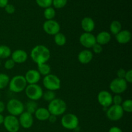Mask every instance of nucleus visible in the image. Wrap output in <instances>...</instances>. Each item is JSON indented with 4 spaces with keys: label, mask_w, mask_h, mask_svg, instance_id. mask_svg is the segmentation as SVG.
Returning a JSON list of instances; mask_svg holds the SVG:
<instances>
[{
    "label": "nucleus",
    "mask_w": 132,
    "mask_h": 132,
    "mask_svg": "<svg viewBox=\"0 0 132 132\" xmlns=\"http://www.w3.org/2000/svg\"><path fill=\"white\" fill-rule=\"evenodd\" d=\"M50 51L48 48L43 45H36L30 52L32 60L37 64L47 63L50 58Z\"/></svg>",
    "instance_id": "f257e3e1"
},
{
    "label": "nucleus",
    "mask_w": 132,
    "mask_h": 132,
    "mask_svg": "<svg viewBox=\"0 0 132 132\" xmlns=\"http://www.w3.org/2000/svg\"><path fill=\"white\" fill-rule=\"evenodd\" d=\"M48 110L51 115L57 116L64 115L67 109V105L64 100L59 98H55L48 105Z\"/></svg>",
    "instance_id": "f03ea898"
},
{
    "label": "nucleus",
    "mask_w": 132,
    "mask_h": 132,
    "mask_svg": "<svg viewBox=\"0 0 132 132\" xmlns=\"http://www.w3.org/2000/svg\"><path fill=\"white\" fill-rule=\"evenodd\" d=\"M27 85L28 84L26 81L24 76L17 75L10 79L9 88L10 91L12 92L21 93L25 90Z\"/></svg>",
    "instance_id": "7ed1b4c3"
},
{
    "label": "nucleus",
    "mask_w": 132,
    "mask_h": 132,
    "mask_svg": "<svg viewBox=\"0 0 132 132\" xmlns=\"http://www.w3.org/2000/svg\"><path fill=\"white\" fill-rule=\"evenodd\" d=\"M43 85L47 90L57 91L61 88V82L59 77L54 74H50L45 76L43 80Z\"/></svg>",
    "instance_id": "20e7f679"
},
{
    "label": "nucleus",
    "mask_w": 132,
    "mask_h": 132,
    "mask_svg": "<svg viewBox=\"0 0 132 132\" xmlns=\"http://www.w3.org/2000/svg\"><path fill=\"white\" fill-rule=\"evenodd\" d=\"M6 109L9 114L17 117L20 116L24 112V106L19 99H11L6 103Z\"/></svg>",
    "instance_id": "39448f33"
},
{
    "label": "nucleus",
    "mask_w": 132,
    "mask_h": 132,
    "mask_svg": "<svg viewBox=\"0 0 132 132\" xmlns=\"http://www.w3.org/2000/svg\"><path fill=\"white\" fill-rule=\"evenodd\" d=\"M24 92L27 97L30 100L34 101H37L41 99L43 94V90L38 84L27 85Z\"/></svg>",
    "instance_id": "423d86ee"
},
{
    "label": "nucleus",
    "mask_w": 132,
    "mask_h": 132,
    "mask_svg": "<svg viewBox=\"0 0 132 132\" xmlns=\"http://www.w3.org/2000/svg\"><path fill=\"white\" fill-rule=\"evenodd\" d=\"M61 122L63 128L67 130H73L78 128L79 121L76 115L68 113L63 115L61 120Z\"/></svg>",
    "instance_id": "0eeeda50"
},
{
    "label": "nucleus",
    "mask_w": 132,
    "mask_h": 132,
    "mask_svg": "<svg viewBox=\"0 0 132 132\" xmlns=\"http://www.w3.org/2000/svg\"><path fill=\"white\" fill-rule=\"evenodd\" d=\"M109 88L113 93L121 95L127 90L128 83L124 79L116 77L111 81Z\"/></svg>",
    "instance_id": "6e6552de"
},
{
    "label": "nucleus",
    "mask_w": 132,
    "mask_h": 132,
    "mask_svg": "<svg viewBox=\"0 0 132 132\" xmlns=\"http://www.w3.org/2000/svg\"><path fill=\"white\" fill-rule=\"evenodd\" d=\"M124 111L121 105L112 104L108 107L106 110V117L112 121H117L122 118L124 116Z\"/></svg>",
    "instance_id": "1a4fd4ad"
},
{
    "label": "nucleus",
    "mask_w": 132,
    "mask_h": 132,
    "mask_svg": "<svg viewBox=\"0 0 132 132\" xmlns=\"http://www.w3.org/2000/svg\"><path fill=\"white\" fill-rule=\"evenodd\" d=\"M3 125L5 129L9 132H18L20 128L18 117L11 115L5 117Z\"/></svg>",
    "instance_id": "9d476101"
},
{
    "label": "nucleus",
    "mask_w": 132,
    "mask_h": 132,
    "mask_svg": "<svg viewBox=\"0 0 132 132\" xmlns=\"http://www.w3.org/2000/svg\"><path fill=\"white\" fill-rule=\"evenodd\" d=\"M44 32L50 36H55L56 34L60 32L61 27L59 23L55 20H46L43 24Z\"/></svg>",
    "instance_id": "9b49d317"
},
{
    "label": "nucleus",
    "mask_w": 132,
    "mask_h": 132,
    "mask_svg": "<svg viewBox=\"0 0 132 132\" xmlns=\"http://www.w3.org/2000/svg\"><path fill=\"white\" fill-rule=\"evenodd\" d=\"M112 97L113 96L110 92L106 90H102L97 95V101L103 108H108L112 105Z\"/></svg>",
    "instance_id": "f8f14e48"
},
{
    "label": "nucleus",
    "mask_w": 132,
    "mask_h": 132,
    "mask_svg": "<svg viewBox=\"0 0 132 132\" xmlns=\"http://www.w3.org/2000/svg\"><path fill=\"white\" fill-rule=\"evenodd\" d=\"M79 43L86 48H92V47L96 43L95 36L90 32H84L80 36Z\"/></svg>",
    "instance_id": "ddd939ff"
},
{
    "label": "nucleus",
    "mask_w": 132,
    "mask_h": 132,
    "mask_svg": "<svg viewBox=\"0 0 132 132\" xmlns=\"http://www.w3.org/2000/svg\"><path fill=\"white\" fill-rule=\"evenodd\" d=\"M18 120H19L20 126L25 129H28L31 128L34 124L33 115L26 112V111H24L19 116Z\"/></svg>",
    "instance_id": "4468645a"
},
{
    "label": "nucleus",
    "mask_w": 132,
    "mask_h": 132,
    "mask_svg": "<svg viewBox=\"0 0 132 132\" xmlns=\"http://www.w3.org/2000/svg\"><path fill=\"white\" fill-rule=\"evenodd\" d=\"M10 57L15 63L22 64L27 61L28 55L25 50H22V49H18L12 52Z\"/></svg>",
    "instance_id": "2eb2a0df"
},
{
    "label": "nucleus",
    "mask_w": 132,
    "mask_h": 132,
    "mask_svg": "<svg viewBox=\"0 0 132 132\" xmlns=\"http://www.w3.org/2000/svg\"><path fill=\"white\" fill-rule=\"evenodd\" d=\"M41 76L37 70L30 69L26 72L24 77L28 85H33L38 83L41 79Z\"/></svg>",
    "instance_id": "dca6fc26"
},
{
    "label": "nucleus",
    "mask_w": 132,
    "mask_h": 132,
    "mask_svg": "<svg viewBox=\"0 0 132 132\" xmlns=\"http://www.w3.org/2000/svg\"><path fill=\"white\" fill-rule=\"evenodd\" d=\"M94 57V54L91 50L88 49H85L79 53L77 55V59L79 62L82 64H86L90 63L92 61Z\"/></svg>",
    "instance_id": "f3484780"
},
{
    "label": "nucleus",
    "mask_w": 132,
    "mask_h": 132,
    "mask_svg": "<svg viewBox=\"0 0 132 132\" xmlns=\"http://www.w3.org/2000/svg\"><path fill=\"white\" fill-rule=\"evenodd\" d=\"M116 39L117 43L122 45L128 43L131 39V33L128 30H122L116 35Z\"/></svg>",
    "instance_id": "a211bd4d"
},
{
    "label": "nucleus",
    "mask_w": 132,
    "mask_h": 132,
    "mask_svg": "<svg viewBox=\"0 0 132 132\" xmlns=\"http://www.w3.org/2000/svg\"><path fill=\"white\" fill-rule=\"evenodd\" d=\"M81 26L84 32L92 33L95 29V24L92 18L90 17H85L81 20Z\"/></svg>",
    "instance_id": "6ab92c4d"
},
{
    "label": "nucleus",
    "mask_w": 132,
    "mask_h": 132,
    "mask_svg": "<svg viewBox=\"0 0 132 132\" xmlns=\"http://www.w3.org/2000/svg\"><path fill=\"white\" fill-rule=\"evenodd\" d=\"M111 38H112L111 34L106 31H101L95 36L96 43L101 46L106 45L108 43H110V41H111Z\"/></svg>",
    "instance_id": "aec40b11"
},
{
    "label": "nucleus",
    "mask_w": 132,
    "mask_h": 132,
    "mask_svg": "<svg viewBox=\"0 0 132 132\" xmlns=\"http://www.w3.org/2000/svg\"><path fill=\"white\" fill-rule=\"evenodd\" d=\"M35 117L37 120L41 121H47L49 117L50 116V113L49 112L47 108H43V107H40L37 109L34 113Z\"/></svg>",
    "instance_id": "412c9836"
},
{
    "label": "nucleus",
    "mask_w": 132,
    "mask_h": 132,
    "mask_svg": "<svg viewBox=\"0 0 132 132\" xmlns=\"http://www.w3.org/2000/svg\"><path fill=\"white\" fill-rule=\"evenodd\" d=\"M37 71L41 76H43L44 77L47 75L50 74L51 72V67L47 63H41L37 64Z\"/></svg>",
    "instance_id": "4be33fe9"
},
{
    "label": "nucleus",
    "mask_w": 132,
    "mask_h": 132,
    "mask_svg": "<svg viewBox=\"0 0 132 132\" xmlns=\"http://www.w3.org/2000/svg\"><path fill=\"white\" fill-rule=\"evenodd\" d=\"M121 30H122V24L121 22L117 20H114L110 23V34L116 36Z\"/></svg>",
    "instance_id": "5701e85b"
},
{
    "label": "nucleus",
    "mask_w": 132,
    "mask_h": 132,
    "mask_svg": "<svg viewBox=\"0 0 132 132\" xmlns=\"http://www.w3.org/2000/svg\"><path fill=\"white\" fill-rule=\"evenodd\" d=\"M12 50L6 45H0V59H8L9 57L11 56Z\"/></svg>",
    "instance_id": "b1692460"
},
{
    "label": "nucleus",
    "mask_w": 132,
    "mask_h": 132,
    "mask_svg": "<svg viewBox=\"0 0 132 132\" xmlns=\"http://www.w3.org/2000/svg\"><path fill=\"white\" fill-rule=\"evenodd\" d=\"M54 42H55V45H57V46H64L67 43V37H66L65 35L61 32L56 34L54 36Z\"/></svg>",
    "instance_id": "393cba45"
},
{
    "label": "nucleus",
    "mask_w": 132,
    "mask_h": 132,
    "mask_svg": "<svg viewBox=\"0 0 132 132\" xmlns=\"http://www.w3.org/2000/svg\"><path fill=\"white\" fill-rule=\"evenodd\" d=\"M25 108L26 110H27L26 112L34 115L35 113V112H36V111L37 110V108H38V105H37V103L36 101L30 100L26 104Z\"/></svg>",
    "instance_id": "a878e982"
},
{
    "label": "nucleus",
    "mask_w": 132,
    "mask_h": 132,
    "mask_svg": "<svg viewBox=\"0 0 132 132\" xmlns=\"http://www.w3.org/2000/svg\"><path fill=\"white\" fill-rule=\"evenodd\" d=\"M10 77L6 73H0V90L5 88L9 86Z\"/></svg>",
    "instance_id": "bb28decb"
},
{
    "label": "nucleus",
    "mask_w": 132,
    "mask_h": 132,
    "mask_svg": "<svg viewBox=\"0 0 132 132\" xmlns=\"http://www.w3.org/2000/svg\"><path fill=\"white\" fill-rule=\"evenodd\" d=\"M44 17L46 20H52L54 19L55 16V10L53 7H48L45 9L43 12Z\"/></svg>",
    "instance_id": "cd10ccee"
},
{
    "label": "nucleus",
    "mask_w": 132,
    "mask_h": 132,
    "mask_svg": "<svg viewBox=\"0 0 132 132\" xmlns=\"http://www.w3.org/2000/svg\"><path fill=\"white\" fill-rule=\"evenodd\" d=\"M43 99L46 101L51 102L54 99L56 98V94H55V92L51 91V90H46V91L43 92Z\"/></svg>",
    "instance_id": "c85d7f7f"
},
{
    "label": "nucleus",
    "mask_w": 132,
    "mask_h": 132,
    "mask_svg": "<svg viewBox=\"0 0 132 132\" xmlns=\"http://www.w3.org/2000/svg\"><path fill=\"white\" fill-rule=\"evenodd\" d=\"M121 106L124 112L131 113L132 112V101L131 99H126L122 101Z\"/></svg>",
    "instance_id": "c756f323"
},
{
    "label": "nucleus",
    "mask_w": 132,
    "mask_h": 132,
    "mask_svg": "<svg viewBox=\"0 0 132 132\" xmlns=\"http://www.w3.org/2000/svg\"><path fill=\"white\" fill-rule=\"evenodd\" d=\"M52 1L53 0H36L37 5L44 9L51 6V5H52Z\"/></svg>",
    "instance_id": "7c9ffc66"
},
{
    "label": "nucleus",
    "mask_w": 132,
    "mask_h": 132,
    "mask_svg": "<svg viewBox=\"0 0 132 132\" xmlns=\"http://www.w3.org/2000/svg\"><path fill=\"white\" fill-rule=\"evenodd\" d=\"M68 0H53L52 5L55 9H62L64 7Z\"/></svg>",
    "instance_id": "2f4dec72"
},
{
    "label": "nucleus",
    "mask_w": 132,
    "mask_h": 132,
    "mask_svg": "<svg viewBox=\"0 0 132 132\" xmlns=\"http://www.w3.org/2000/svg\"><path fill=\"white\" fill-rule=\"evenodd\" d=\"M122 101H123V100H122V98L121 96V95L116 94L112 97V104H115V105H121Z\"/></svg>",
    "instance_id": "473e14b6"
},
{
    "label": "nucleus",
    "mask_w": 132,
    "mask_h": 132,
    "mask_svg": "<svg viewBox=\"0 0 132 132\" xmlns=\"http://www.w3.org/2000/svg\"><path fill=\"white\" fill-rule=\"evenodd\" d=\"M15 63H14V61L10 58V59H6V61L5 62V64H4V67H5V69L6 70H12V68H14L15 67Z\"/></svg>",
    "instance_id": "72a5a7b5"
},
{
    "label": "nucleus",
    "mask_w": 132,
    "mask_h": 132,
    "mask_svg": "<svg viewBox=\"0 0 132 132\" xmlns=\"http://www.w3.org/2000/svg\"><path fill=\"white\" fill-rule=\"evenodd\" d=\"M4 9H5V12L9 14H12L15 12V6L12 4H7Z\"/></svg>",
    "instance_id": "f704fd0d"
},
{
    "label": "nucleus",
    "mask_w": 132,
    "mask_h": 132,
    "mask_svg": "<svg viewBox=\"0 0 132 132\" xmlns=\"http://www.w3.org/2000/svg\"><path fill=\"white\" fill-rule=\"evenodd\" d=\"M92 48L93 52H94L95 54H101V53L103 52V46H101V45H99V44L97 43L92 46Z\"/></svg>",
    "instance_id": "c9c22d12"
},
{
    "label": "nucleus",
    "mask_w": 132,
    "mask_h": 132,
    "mask_svg": "<svg viewBox=\"0 0 132 132\" xmlns=\"http://www.w3.org/2000/svg\"><path fill=\"white\" fill-rule=\"evenodd\" d=\"M124 79L127 82V83H131L132 82V70H128L126 71V75Z\"/></svg>",
    "instance_id": "e433bc0d"
},
{
    "label": "nucleus",
    "mask_w": 132,
    "mask_h": 132,
    "mask_svg": "<svg viewBox=\"0 0 132 132\" xmlns=\"http://www.w3.org/2000/svg\"><path fill=\"white\" fill-rule=\"evenodd\" d=\"M126 71L124 68H119L117 71V76L118 78L125 79V75H126Z\"/></svg>",
    "instance_id": "4c0bfd02"
},
{
    "label": "nucleus",
    "mask_w": 132,
    "mask_h": 132,
    "mask_svg": "<svg viewBox=\"0 0 132 132\" xmlns=\"http://www.w3.org/2000/svg\"><path fill=\"white\" fill-rule=\"evenodd\" d=\"M108 132H122V130L121 128H119V127L117 126H113V127L110 128Z\"/></svg>",
    "instance_id": "58836bf2"
},
{
    "label": "nucleus",
    "mask_w": 132,
    "mask_h": 132,
    "mask_svg": "<svg viewBox=\"0 0 132 132\" xmlns=\"http://www.w3.org/2000/svg\"><path fill=\"white\" fill-rule=\"evenodd\" d=\"M49 121V122H51V123H54V122H56L57 121V117L56 116H54V115H51L50 114V117H49L48 119Z\"/></svg>",
    "instance_id": "ea45409f"
},
{
    "label": "nucleus",
    "mask_w": 132,
    "mask_h": 132,
    "mask_svg": "<svg viewBox=\"0 0 132 132\" xmlns=\"http://www.w3.org/2000/svg\"><path fill=\"white\" fill-rule=\"evenodd\" d=\"M9 4V0H0V8H5Z\"/></svg>",
    "instance_id": "a19ab883"
},
{
    "label": "nucleus",
    "mask_w": 132,
    "mask_h": 132,
    "mask_svg": "<svg viewBox=\"0 0 132 132\" xmlns=\"http://www.w3.org/2000/svg\"><path fill=\"white\" fill-rule=\"evenodd\" d=\"M6 108V106L4 104V103L1 101H0V113H2L4 112V110Z\"/></svg>",
    "instance_id": "79ce46f5"
},
{
    "label": "nucleus",
    "mask_w": 132,
    "mask_h": 132,
    "mask_svg": "<svg viewBox=\"0 0 132 132\" xmlns=\"http://www.w3.org/2000/svg\"><path fill=\"white\" fill-rule=\"evenodd\" d=\"M4 119H5V117L2 115V113H0V125L3 124Z\"/></svg>",
    "instance_id": "37998d69"
},
{
    "label": "nucleus",
    "mask_w": 132,
    "mask_h": 132,
    "mask_svg": "<svg viewBox=\"0 0 132 132\" xmlns=\"http://www.w3.org/2000/svg\"><path fill=\"white\" fill-rule=\"evenodd\" d=\"M1 59H0V66H1Z\"/></svg>",
    "instance_id": "c03bdc74"
},
{
    "label": "nucleus",
    "mask_w": 132,
    "mask_h": 132,
    "mask_svg": "<svg viewBox=\"0 0 132 132\" xmlns=\"http://www.w3.org/2000/svg\"><path fill=\"white\" fill-rule=\"evenodd\" d=\"M0 97H1V92H0Z\"/></svg>",
    "instance_id": "a18cd8bd"
}]
</instances>
